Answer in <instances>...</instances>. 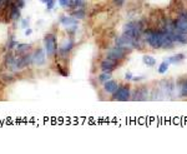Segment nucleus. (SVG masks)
I'll return each mask as SVG.
<instances>
[{"label":"nucleus","mask_w":187,"mask_h":154,"mask_svg":"<svg viewBox=\"0 0 187 154\" xmlns=\"http://www.w3.org/2000/svg\"><path fill=\"white\" fill-rule=\"evenodd\" d=\"M146 41L150 46L158 49V48H165V49H172L173 43L163 31H146Z\"/></svg>","instance_id":"1"},{"label":"nucleus","mask_w":187,"mask_h":154,"mask_svg":"<svg viewBox=\"0 0 187 154\" xmlns=\"http://www.w3.org/2000/svg\"><path fill=\"white\" fill-rule=\"evenodd\" d=\"M141 33H142V26L137 22H130L124 26V34H126V35H129L134 39L139 40Z\"/></svg>","instance_id":"2"},{"label":"nucleus","mask_w":187,"mask_h":154,"mask_svg":"<svg viewBox=\"0 0 187 154\" xmlns=\"http://www.w3.org/2000/svg\"><path fill=\"white\" fill-rule=\"evenodd\" d=\"M116 45L117 46H121V48H125V49H132V48H137V39H134L126 34L122 33V35L117 36L116 40H115Z\"/></svg>","instance_id":"3"},{"label":"nucleus","mask_w":187,"mask_h":154,"mask_svg":"<svg viewBox=\"0 0 187 154\" xmlns=\"http://www.w3.org/2000/svg\"><path fill=\"white\" fill-rule=\"evenodd\" d=\"M44 45H45V53L48 56H52L57 51V44H56V38L54 34H48L44 39Z\"/></svg>","instance_id":"4"},{"label":"nucleus","mask_w":187,"mask_h":154,"mask_svg":"<svg viewBox=\"0 0 187 154\" xmlns=\"http://www.w3.org/2000/svg\"><path fill=\"white\" fill-rule=\"evenodd\" d=\"M126 53H127V49H125V48H121V46H114V48H111V49H109V51H107V58H110V59H114V60H121V59H124L125 58V55H126Z\"/></svg>","instance_id":"5"},{"label":"nucleus","mask_w":187,"mask_h":154,"mask_svg":"<svg viewBox=\"0 0 187 154\" xmlns=\"http://www.w3.org/2000/svg\"><path fill=\"white\" fill-rule=\"evenodd\" d=\"M131 97V93H130V88L129 87H119L117 90L114 93V99L115 100H120V102H126L129 100Z\"/></svg>","instance_id":"6"},{"label":"nucleus","mask_w":187,"mask_h":154,"mask_svg":"<svg viewBox=\"0 0 187 154\" xmlns=\"http://www.w3.org/2000/svg\"><path fill=\"white\" fill-rule=\"evenodd\" d=\"M45 59H46V53L43 49H38L33 54V64L35 65H43L45 63Z\"/></svg>","instance_id":"7"},{"label":"nucleus","mask_w":187,"mask_h":154,"mask_svg":"<svg viewBox=\"0 0 187 154\" xmlns=\"http://www.w3.org/2000/svg\"><path fill=\"white\" fill-rule=\"evenodd\" d=\"M175 26L178 31L182 33H187V14H182L176 22H175Z\"/></svg>","instance_id":"8"},{"label":"nucleus","mask_w":187,"mask_h":154,"mask_svg":"<svg viewBox=\"0 0 187 154\" xmlns=\"http://www.w3.org/2000/svg\"><path fill=\"white\" fill-rule=\"evenodd\" d=\"M117 60H114V59H110V58H106L105 60H103V63H101V69H103V71H112L115 68H116V65H117Z\"/></svg>","instance_id":"9"},{"label":"nucleus","mask_w":187,"mask_h":154,"mask_svg":"<svg viewBox=\"0 0 187 154\" xmlns=\"http://www.w3.org/2000/svg\"><path fill=\"white\" fill-rule=\"evenodd\" d=\"M20 8L16 5V2H13L10 7V13H9V19L10 20H19L20 19Z\"/></svg>","instance_id":"10"},{"label":"nucleus","mask_w":187,"mask_h":154,"mask_svg":"<svg viewBox=\"0 0 187 154\" xmlns=\"http://www.w3.org/2000/svg\"><path fill=\"white\" fill-rule=\"evenodd\" d=\"M117 88H119V85H117V83L115 82V80H107V82H105L104 83V89H105V92H107V93H110V94H114L116 90H117Z\"/></svg>","instance_id":"11"},{"label":"nucleus","mask_w":187,"mask_h":154,"mask_svg":"<svg viewBox=\"0 0 187 154\" xmlns=\"http://www.w3.org/2000/svg\"><path fill=\"white\" fill-rule=\"evenodd\" d=\"M60 23H61L64 26L69 28V26H71V25L77 24V19L74 18V17H62L61 20H60Z\"/></svg>","instance_id":"12"},{"label":"nucleus","mask_w":187,"mask_h":154,"mask_svg":"<svg viewBox=\"0 0 187 154\" xmlns=\"http://www.w3.org/2000/svg\"><path fill=\"white\" fill-rule=\"evenodd\" d=\"M72 48H74V41H72L71 39L65 40V41L61 44V46H60V53H61V54H66V53L70 51Z\"/></svg>","instance_id":"13"},{"label":"nucleus","mask_w":187,"mask_h":154,"mask_svg":"<svg viewBox=\"0 0 187 154\" xmlns=\"http://www.w3.org/2000/svg\"><path fill=\"white\" fill-rule=\"evenodd\" d=\"M30 49V45L29 44H18V46L15 48V51H16V55L18 56H21L24 54H26Z\"/></svg>","instance_id":"14"},{"label":"nucleus","mask_w":187,"mask_h":154,"mask_svg":"<svg viewBox=\"0 0 187 154\" xmlns=\"http://www.w3.org/2000/svg\"><path fill=\"white\" fill-rule=\"evenodd\" d=\"M182 60H185V54H182V53L176 54V55H173V56H171V58L167 59V61L170 64H177V63H180Z\"/></svg>","instance_id":"15"},{"label":"nucleus","mask_w":187,"mask_h":154,"mask_svg":"<svg viewBox=\"0 0 187 154\" xmlns=\"http://www.w3.org/2000/svg\"><path fill=\"white\" fill-rule=\"evenodd\" d=\"M176 41L181 43V44H187V33H182V31H176Z\"/></svg>","instance_id":"16"},{"label":"nucleus","mask_w":187,"mask_h":154,"mask_svg":"<svg viewBox=\"0 0 187 154\" xmlns=\"http://www.w3.org/2000/svg\"><path fill=\"white\" fill-rule=\"evenodd\" d=\"M142 61H144V64L147 65V66H155V64H156L155 58L151 56V55H144V56H142Z\"/></svg>","instance_id":"17"},{"label":"nucleus","mask_w":187,"mask_h":154,"mask_svg":"<svg viewBox=\"0 0 187 154\" xmlns=\"http://www.w3.org/2000/svg\"><path fill=\"white\" fill-rule=\"evenodd\" d=\"M21 59H23V63H24V65H25V68L26 66H29L31 63H33V54H24V55H21Z\"/></svg>","instance_id":"18"},{"label":"nucleus","mask_w":187,"mask_h":154,"mask_svg":"<svg viewBox=\"0 0 187 154\" xmlns=\"http://www.w3.org/2000/svg\"><path fill=\"white\" fill-rule=\"evenodd\" d=\"M85 4V0H71L70 2V8H75V9H79V8H82Z\"/></svg>","instance_id":"19"},{"label":"nucleus","mask_w":187,"mask_h":154,"mask_svg":"<svg viewBox=\"0 0 187 154\" xmlns=\"http://www.w3.org/2000/svg\"><path fill=\"white\" fill-rule=\"evenodd\" d=\"M168 66H170V63H168L167 60H165V61H162V63L160 64V66H158L157 71H158L160 74H165V73L168 70Z\"/></svg>","instance_id":"20"},{"label":"nucleus","mask_w":187,"mask_h":154,"mask_svg":"<svg viewBox=\"0 0 187 154\" xmlns=\"http://www.w3.org/2000/svg\"><path fill=\"white\" fill-rule=\"evenodd\" d=\"M72 17L76 18V19H84L85 18V10L82 8H79L76 9L74 13H72Z\"/></svg>","instance_id":"21"},{"label":"nucleus","mask_w":187,"mask_h":154,"mask_svg":"<svg viewBox=\"0 0 187 154\" xmlns=\"http://www.w3.org/2000/svg\"><path fill=\"white\" fill-rule=\"evenodd\" d=\"M110 79H111V74H110V71H104V73L99 76V80L103 82V83H105V82H107V80H110Z\"/></svg>","instance_id":"22"},{"label":"nucleus","mask_w":187,"mask_h":154,"mask_svg":"<svg viewBox=\"0 0 187 154\" xmlns=\"http://www.w3.org/2000/svg\"><path fill=\"white\" fill-rule=\"evenodd\" d=\"M2 79L5 82V83H13L15 80V76H13L11 74H3L2 75Z\"/></svg>","instance_id":"23"},{"label":"nucleus","mask_w":187,"mask_h":154,"mask_svg":"<svg viewBox=\"0 0 187 154\" xmlns=\"http://www.w3.org/2000/svg\"><path fill=\"white\" fill-rule=\"evenodd\" d=\"M136 98L135 99H139V100H144L145 99V97H147V93H146V90L144 89V90H140V92H136Z\"/></svg>","instance_id":"24"},{"label":"nucleus","mask_w":187,"mask_h":154,"mask_svg":"<svg viewBox=\"0 0 187 154\" xmlns=\"http://www.w3.org/2000/svg\"><path fill=\"white\" fill-rule=\"evenodd\" d=\"M16 46H18V41H15L13 38H10L9 41H8V49H9V50H13V49H15Z\"/></svg>","instance_id":"25"},{"label":"nucleus","mask_w":187,"mask_h":154,"mask_svg":"<svg viewBox=\"0 0 187 154\" xmlns=\"http://www.w3.org/2000/svg\"><path fill=\"white\" fill-rule=\"evenodd\" d=\"M55 3H56V0H48V2H46V9L51 10L55 7Z\"/></svg>","instance_id":"26"},{"label":"nucleus","mask_w":187,"mask_h":154,"mask_svg":"<svg viewBox=\"0 0 187 154\" xmlns=\"http://www.w3.org/2000/svg\"><path fill=\"white\" fill-rule=\"evenodd\" d=\"M57 2H59L60 7L66 8V7H69V5H70V2H71V0H57Z\"/></svg>","instance_id":"27"},{"label":"nucleus","mask_w":187,"mask_h":154,"mask_svg":"<svg viewBox=\"0 0 187 154\" xmlns=\"http://www.w3.org/2000/svg\"><path fill=\"white\" fill-rule=\"evenodd\" d=\"M181 94L183 95V97H187V80L183 83V85H182V89H181Z\"/></svg>","instance_id":"28"},{"label":"nucleus","mask_w":187,"mask_h":154,"mask_svg":"<svg viewBox=\"0 0 187 154\" xmlns=\"http://www.w3.org/2000/svg\"><path fill=\"white\" fill-rule=\"evenodd\" d=\"M16 5H18L20 9H23V8L25 7V2H24V0H18V2H16Z\"/></svg>","instance_id":"29"},{"label":"nucleus","mask_w":187,"mask_h":154,"mask_svg":"<svg viewBox=\"0 0 187 154\" xmlns=\"http://www.w3.org/2000/svg\"><path fill=\"white\" fill-rule=\"evenodd\" d=\"M125 78H126V79H129V80H131V79H132V74H131V73H126Z\"/></svg>","instance_id":"30"},{"label":"nucleus","mask_w":187,"mask_h":154,"mask_svg":"<svg viewBox=\"0 0 187 154\" xmlns=\"http://www.w3.org/2000/svg\"><path fill=\"white\" fill-rule=\"evenodd\" d=\"M28 24H29V20L26 19V20H23V24H21V25H23V28H28Z\"/></svg>","instance_id":"31"},{"label":"nucleus","mask_w":187,"mask_h":154,"mask_svg":"<svg viewBox=\"0 0 187 154\" xmlns=\"http://www.w3.org/2000/svg\"><path fill=\"white\" fill-rule=\"evenodd\" d=\"M124 2H125V0H115V3L117 4V7H120V5H122V4H124Z\"/></svg>","instance_id":"32"},{"label":"nucleus","mask_w":187,"mask_h":154,"mask_svg":"<svg viewBox=\"0 0 187 154\" xmlns=\"http://www.w3.org/2000/svg\"><path fill=\"white\" fill-rule=\"evenodd\" d=\"M31 33H33V31H31V29H28V30H26V35H30Z\"/></svg>","instance_id":"33"},{"label":"nucleus","mask_w":187,"mask_h":154,"mask_svg":"<svg viewBox=\"0 0 187 154\" xmlns=\"http://www.w3.org/2000/svg\"><path fill=\"white\" fill-rule=\"evenodd\" d=\"M40 2H41V3H44V4H46V2H48V0H40Z\"/></svg>","instance_id":"34"},{"label":"nucleus","mask_w":187,"mask_h":154,"mask_svg":"<svg viewBox=\"0 0 187 154\" xmlns=\"http://www.w3.org/2000/svg\"><path fill=\"white\" fill-rule=\"evenodd\" d=\"M0 2H2V0H0Z\"/></svg>","instance_id":"35"}]
</instances>
